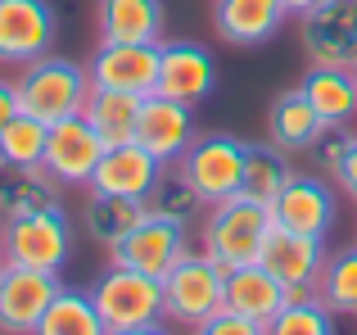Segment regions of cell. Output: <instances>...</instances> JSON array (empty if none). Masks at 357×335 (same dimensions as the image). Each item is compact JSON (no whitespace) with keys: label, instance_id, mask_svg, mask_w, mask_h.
I'll use <instances>...</instances> for the list:
<instances>
[{"label":"cell","instance_id":"11","mask_svg":"<svg viewBox=\"0 0 357 335\" xmlns=\"http://www.w3.org/2000/svg\"><path fill=\"white\" fill-rule=\"evenodd\" d=\"M158 96L199 105L218 91V59L199 41H158Z\"/></svg>","mask_w":357,"mask_h":335},{"label":"cell","instance_id":"38","mask_svg":"<svg viewBox=\"0 0 357 335\" xmlns=\"http://www.w3.org/2000/svg\"><path fill=\"white\" fill-rule=\"evenodd\" d=\"M353 77H357V68H353Z\"/></svg>","mask_w":357,"mask_h":335},{"label":"cell","instance_id":"36","mask_svg":"<svg viewBox=\"0 0 357 335\" xmlns=\"http://www.w3.org/2000/svg\"><path fill=\"white\" fill-rule=\"evenodd\" d=\"M285 5H289V14H294V18H303L307 9H317L321 0H285Z\"/></svg>","mask_w":357,"mask_h":335},{"label":"cell","instance_id":"35","mask_svg":"<svg viewBox=\"0 0 357 335\" xmlns=\"http://www.w3.org/2000/svg\"><path fill=\"white\" fill-rule=\"evenodd\" d=\"M122 335H176L167 322H149V327H136V331H122Z\"/></svg>","mask_w":357,"mask_h":335},{"label":"cell","instance_id":"33","mask_svg":"<svg viewBox=\"0 0 357 335\" xmlns=\"http://www.w3.org/2000/svg\"><path fill=\"white\" fill-rule=\"evenodd\" d=\"M335 181H340V191L349 195V200L357 204V136L349 141V150H344L340 168H335Z\"/></svg>","mask_w":357,"mask_h":335},{"label":"cell","instance_id":"13","mask_svg":"<svg viewBox=\"0 0 357 335\" xmlns=\"http://www.w3.org/2000/svg\"><path fill=\"white\" fill-rule=\"evenodd\" d=\"M91 87L105 91H131V96H154L158 87V45L136 41H100L86 59Z\"/></svg>","mask_w":357,"mask_h":335},{"label":"cell","instance_id":"23","mask_svg":"<svg viewBox=\"0 0 357 335\" xmlns=\"http://www.w3.org/2000/svg\"><path fill=\"white\" fill-rule=\"evenodd\" d=\"M59 191L63 186L54 181L45 168H0V222L54 209V204H59Z\"/></svg>","mask_w":357,"mask_h":335},{"label":"cell","instance_id":"37","mask_svg":"<svg viewBox=\"0 0 357 335\" xmlns=\"http://www.w3.org/2000/svg\"><path fill=\"white\" fill-rule=\"evenodd\" d=\"M0 263H5V222H0Z\"/></svg>","mask_w":357,"mask_h":335},{"label":"cell","instance_id":"18","mask_svg":"<svg viewBox=\"0 0 357 335\" xmlns=\"http://www.w3.org/2000/svg\"><path fill=\"white\" fill-rule=\"evenodd\" d=\"M289 18V5L285 0H218L213 9V23H218V36L227 45H262L285 27Z\"/></svg>","mask_w":357,"mask_h":335},{"label":"cell","instance_id":"20","mask_svg":"<svg viewBox=\"0 0 357 335\" xmlns=\"http://www.w3.org/2000/svg\"><path fill=\"white\" fill-rule=\"evenodd\" d=\"M227 308L267 327V322L285 308V285H280L262 263L231 267V272H227Z\"/></svg>","mask_w":357,"mask_h":335},{"label":"cell","instance_id":"22","mask_svg":"<svg viewBox=\"0 0 357 335\" xmlns=\"http://www.w3.org/2000/svg\"><path fill=\"white\" fill-rule=\"evenodd\" d=\"M298 87L312 100L317 118H321L326 127H349L357 118V77H353V68H317L312 64Z\"/></svg>","mask_w":357,"mask_h":335},{"label":"cell","instance_id":"9","mask_svg":"<svg viewBox=\"0 0 357 335\" xmlns=\"http://www.w3.org/2000/svg\"><path fill=\"white\" fill-rule=\"evenodd\" d=\"M109 254H114V263L136 267V272H149V276L163 281L167 267H172L181 254H190V249H185V222L145 209V218H140L136 227H131L127 236L109 249Z\"/></svg>","mask_w":357,"mask_h":335},{"label":"cell","instance_id":"31","mask_svg":"<svg viewBox=\"0 0 357 335\" xmlns=\"http://www.w3.org/2000/svg\"><path fill=\"white\" fill-rule=\"evenodd\" d=\"M199 204V195L190 191V181L181 177V168H163V177H158V186L149 191V200H145V209L149 213H163V218H190V209Z\"/></svg>","mask_w":357,"mask_h":335},{"label":"cell","instance_id":"26","mask_svg":"<svg viewBox=\"0 0 357 335\" xmlns=\"http://www.w3.org/2000/svg\"><path fill=\"white\" fill-rule=\"evenodd\" d=\"M267 335H335V313L321 304L317 285H289L285 308L267 322Z\"/></svg>","mask_w":357,"mask_h":335},{"label":"cell","instance_id":"14","mask_svg":"<svg viewBox=\"0 0 357 335\" xmlns=\"http://www.w3.org/2000/svg\"><path fill=\"white\" fill-rule=\"evenodd\" d=\"M136 145L149 150L158 163H181V154L195 145V118L190 105L181 100H167V96H145L140 100V118H136Z\"/></svg>","mask_w":357,"mask_h":335},{"label":"cell","instance_id":"32","mask_svg":"<svg viewBox=\"0 0 357 335\" xmlns=\"http://www.w3.org/2000/svg\"><path fill=\"white\" fill-rule=\"evenodd\" d=\"M190 335H267V327L240 318V313H231V308H222V313H213L208 322H199Z\"/></svg>","mask_w":357,"mask_h":335},{"label":"cell","instance_id":"25","mask_svg":"<svg viewBox=\"0 0 357 335\" xmlns=\"http://www.w3.org/2000/svg\"><path fill=\"white\" fill-rule=\"evenodd\" d=\"M32 335H109V327H105V318H100L91 290L63 285V290L54 295V304L45 308V318L36 322Z\"/></svg>","mask_w":357,"mask_h":335},{"label":"cell","instance_id":"17","mask_svg":"<svg viewBox=\"0 0 357 335\" xmlns=\"http://www.w3.org/2000/svg\"><path fill=\"white\" fill-rule=\"evenodd\" d=\"M258 263L267 267L285 290L289 285H317V276H321V267H326V240L298 236V231H285V227L271 222L267 240H262V249H258Z\"/></svg>","mask_w":357,"mask_h":335},{"label":"cell","instance_id":"1","mask_svg":"<svg viewBox=\"0 0 357 335\" xmlns=\"http://www.w3.org/2000/svg\"><path fill=\"white\" fill-rule=\"evenodd\" d=\"M14 87H18L23 114L41 118V123L50 127V123H59V118H73V114L86 109L91 73H86V64H77V59L41 54V59L23 64V73L14 77Z\"/></svg>","mask_w":357,"mask_h":335},{"label":"cell","instance_id":"28","mask_svg":"<svg viewBox=\"0 0 357 335\" xmlns=\"http://www.w3.org/2000/svg\"><path fill=\"white\" fill-rule=\"evenodd\" d=\"M140 218H145V204H136V200H118V195H96V191H91V200H86V218H82V222H86V236L96 240V245L114 249Z\"/></svg>","mask_w":357,"mask_h":335},{"label":"cell","instance_id":"6","mask_svg":"<svg viewBox=\"0 0 357 335\" xmlns=\"http://www.w3.org/2000/svg\"><path fill=\"white\" fill-rule=\"evenodd\" d=\"M244 154L249 145L231 132H208L195 136V145L181 154V177L190 181V191L199 195V204H222L231 195H240L244 186Z\"/></svg>","mask_w":357,"mask_h":335},{"label":"cell","instance_id":"12","mask_svg":"<svg viewBox=\"0 0 357 335\" xmlns=\"http://www.w3.org/2000/svg\"><path fill=\"white\" fill-rule=\"evenodd\" d=\"M100 154H105V141L100 132L86 123V114H73L50 123L45 132V172L59 186H91V172H96Z\"/></svg>","mask_w":357,"mask_h":335},{"label":"cell","instance_id":"21","mask_svg":"<svg viewBox=\"0 0 357 335\" xmlns=\"http://www.w3.org/2000/svg\"><path fill=\"white\" fill-rule=\"evenodd\" d=\"M100 41H163V0H100Z\"/></svg>","mask_w":357,"mask_h":335},{"label":"cell","instance_id":"15","mask_svg":"<svg viewBox=\"0 0 357 335\" xmlns=\"http://www.w3.org/2000/svg\"><path fill=\"white\" fill-rule=\"evenodd\" d=\"M271 222L285 231H298V236H317L326 240L335 227V195L321 177L312 172H294L285 181V191L271 204Z\"/></svg>","mask_w":357,"mask_h":335},{"label":"cell","instance_id":"4","mask_svg":"<svg viewBox=\"0 0 357 335\" xmlns=\"http://www.w3.org/2000/svg\"><path fill=\"white\" fill-rule=\"evenodd\" d=\"M91 299H96L109 335L163 322V281L149 276V272H136V267L114 263L96 285H91Z\"/></svg>","mask_w":357,"mask_h":335},{"label":"cell","instance_id":"5","mask_svg":"<svg viewBox=\"0 0 357 335\" xmlns=\"http://www.w3.org/2000/svg\"><path fill=\"white\" fill-rule=\"evenodd\" d=\"M68 258H73V218L63 213V204L5 222V263L63 276Z\"/></svg>","mask_w":357,"mask_h":335},{"label":"cell","instance_id":"3","mask_svg":"<svg viewBox=\"0 0 357 335\" xmlns=\"http://www.w3.org/2000/svg\"><path fill=\"white\" fill-rule=\"evenodd\" d=\"M222 308H227V267H218L204 249L181 254L163 272V322L195 331Z\"/></svg>","mask_w":357,"mask_h":335},{"label":"cell","instance_id":"7","mask_svg":"<svg viewBox=\"0 0 357 335\" xmlns=\"http://www.w3.org/2000/svg\"><path fill=\"white\" fill-rule=\"evenodd\" d=\"M303 54L317 68H357V0H321L298 18Z\"/></svg>","mask_w":357,"mask_h":335},{"label":"cell","instance_id":"8","mask_svg":"<svg viewBox=\"0 0 357 335\" xmlns=\"http://www.w3.org/2000/svg\"><path fill=\"white\" fill-rule=\"evenodd\" d=\"M59 290V272L0 263V335H32Z\"/></svg>","mask_w":357,"mask_h":335},{"label":"cell","instance_id":"34","mask_svg":"<svg viewBox=\"0 0 357 335\" xmlns=\"http://www.w3.org/2000/svg\"><path fill=\"white\" fill-rule=\"evenodd\" d=\"M18 109H23V105H18V87L9 77H0V132H5V123L18 114Z\"/></svg>","mask_w":357,"mask_h":335},{"label":"cell","instance_id":"27","mask_svg":"<svg viewBox=\"0 0 357 335\" xmlns=\"http://www.w3.org/2000/svg\"><path fill=\"white\" fill-rule=\"evenodd\" d=\"M294 177V168H289V154L280 150V145H249V154H244V186L240 195H249V200L258 204H276V195L285 191V181Z\"/></svg>","mask_w":357,"mask_h":335},{"label":"cell","instance_id":"16","mask_svg":"<svg viewBox=\"0 0 357 335\" xmlns=\"http://www.w3.org/2000/svg\"><path fill=\"white\" fill-rule=\"evenodd\" d=\"M163 168H167V163H158L154 154L140 150L136 141L109 145V150L100 154L96 172H91V186H86V191H96V195H118V200L145 204L149 191L158 186V177H163Z\"/></svg>","mask_w":357,"mask_h":335},{"label":"cell","instance_id":"10","mask_svg":"<svg viewBox=\"0 0 357 335\" xmlns=\"http://www.w3.org/2000/svg\"><path fill=\"white\" fill-rule=\"evenodd\" d=\"M59 14L50 0H0V64H32L50 54Z\"/></svg>","mask_w":357,"mask_h":335},{"label":"cell","instance_id":"2","mask_svg":"<svg viewBox=\"0 0 357 335\" xmlns=\"http://www.w3.org/2000/svg\"><path fill=\"white\" fill-rule=\"evenodd\" d=\"M271 231V209L249 195H231L222 204H208V222H204L199 249L213 258L218 267H244L258 263V249Z\"/></svg>","mask_w":357,"mask_h":335},{"label":"cell","instance_id":"24","mask_svg":"<svg viewBox=\"0 0 357 335\" xmlns=\"http://www.w3.org/2000/svg\"><path fill=\"white\" fill-rule=\"evenodd\" d=\"M140 100L145 96H131V91H105V87H91L86 100V123L100 132V141L109 145H127L136 141V118H140Z\"/></svg>","mask_w":357,"mask_h":335},{"label":"cell","instance_id":"29","mask_svg":"<svg viewBox=\"0 0 357 335\" xmlns=\"http://www.w3.org/2000/svg\"><path fill=\"white\" fill-rule=\"evenodd\" d=\"M317 295L335 318H357V245L326 258L321 276H317Z\"/></svg>","mask_w":357,"mask_h":335},{"label":"cell","instance_id":"30","mask_svg":"<svg viewBox=\"0 0 357 335\" xmlns=\"http://www.w3.org/2000/svg\"><path fill=\"white\" fill-rule=\"evenodd\" d=\"M45 132L50 127L41 118L18 109L5 123V132H0V168H41L45 163Z\"/></svg>","mask_w":357,"mask_h":335},{"label":"cell","instance_id":"19","mask_svg":"<svg viewBox=\"0 0 357 335\" xmlns=\"http://www.w3.org/2000/svg\"><path fill=\"white\" fill-rule=\"evenodd\" d=\"M267 136H271V145H280L285 154H312V145L326 136V123L317 118V109H312V100L303 96V87H289L271 100Z\"/></svg>","mask_w":357,"mask_h":335}]
</instances>
